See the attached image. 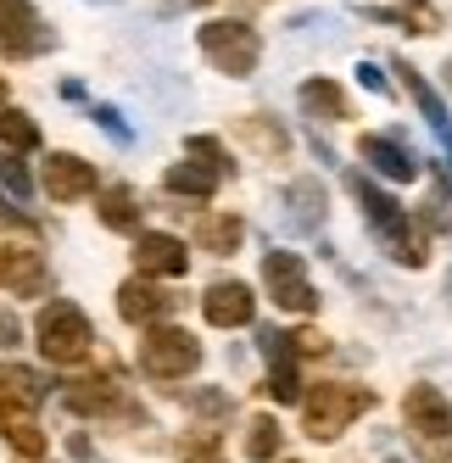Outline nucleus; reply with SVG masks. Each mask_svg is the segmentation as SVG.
<instances>
[{
	"label": "nucleus",
	"mask_w": 452,
	"mask_h": 463,
	"mask_svg": "<svg viewBox=\"0 0 452 463\" xmlns=\"http://www.w3.org/2000/svg\"><path fill=\"white\" fill-rule=\"evenodd\" d=\"M346 184H352V195L363 202V218H369L374 235L385 241V251H391L397 262H408V269H419V262H425V235H419V229L408 223L402 202H391V195H385L380 184H369L363 174H352Z\"/></svg>",
	"instance_id": "nucleus-1"
},
{
	"label": "nucleus",
	"mask_w": 452,
	"mask_h": 463,
	"mask_svg": "<svg viewBox=\"0 0 452 463\" xmlns=\"http://www.w3.org/2000/svg\"><path fill=\"white\" fill-rule=\"evenodd\" d=\"M34 335H40L45 363H61V369L84 363L89 346H95V329H89V318H84L79 302H45V313H40V324H34Z\"/></svg>",
	"instance_id": "nucleus-2"
},
{
	"label": "nucleus",
	"mask_w": 452,
	"mask_h": 463,
	"mask_svg": "<svg viewBox=\"0 0 452 463\" xmlns=\"http://www.w3.org/2000/svg\"><path fill=\"white\" fill-rule=\"evenodd\" d=\"M369 408H374V391H363V385H313L302 396V424H307L313 441H335Z\"/></svg>",
	"instance_id": "nucleus-3"
},
{
	"label": "nucleus",
	"mask_w": 452,
	"mask_h": 463,
	"mask_svg": "<svg viewBox=\"0 0 452 463\" xmlns=\"http://www.w3.org/2000/svg\"><path fill=\"white\" fill-rule=\"evenodd\" d=\"M140 363H146L151 380H184V374H196V363H202V341L190 335V329L151 324L146 341H140Z\"/></svg>",
	"instance_id": "nucleus-4"
},
{
	"label": "nucleus",
	"mask_w": 452,
	"mask_h": 463,
	"mask_svg": "<svg viewBox=\"0 0 452 463\" xmlns=\"http://www.w3.org/2000/svg\"><path fill=\"white\" fill-rule=\"evenodd\" d=\"M196 45H202V56L212 68L230 73V79H246L257 68V56H263V40H257L251 23H207L196 34Z\"/></svg>",
	"instance_id": "nucleus-5"
},
{
	"label": "nucleus",
	"mask_w": 452,
	"mask_h": 463,
	"mask_svg": "<svg viewBox=\"0 0 452 463\" xmlns=\"http://www.w3.org/2000/svg\"><path fill=\"white\" fill-rule=\"evenodd\" d=\"M263 285L285 313H313L318 307V290L307 285V269H302L297 251H268L263 257Z\"/></svg>",
	"instance_id": "nucleus-6"
},
{
	"label": "nucleus",
	"mask_w": 452,
	"mask_h": 463,
	"mask_svg": "<svg viewBox=\"0 0 452 463\" xmlns=\"http://www.w3.org/2000/svg\"><path fill=\"white\" fill-rule=\"evenodd\" d=\"M51 45H56V34L28 0H0V51L6 56H40Z\"/></svg>",
	"instance_id": "nucleus-7"
},
{
	"label": "nucleus",
	"mask_w": 452,
	"mask_h": 463,
	"mask_svg": "<svg viewBox=\"0 0 452 463\" xmlns=\"http://www.w3.org/2000/svg\"><path fill=\"white\" fill-rule=\"evenodd\" d=\"M251 313H257V296H251L240 279H218V285H207V296H202V318H207L212 329H240V324H251Z\"/></svg>",
	"instance_id": "nucleus-8"
},
{
	"label": "nucleus",
	"mask_w": 452,
	"mask_h": 463,
	"mask_svg": "<svg viewBox=\"0 0 452 463\" xmlns=\"http://www.w3.org/2000/svg\"><path fill=\"white\" fill-rule=\"evenodd\" d=\"M179 307V296L174 290H163V285H156V279H128L123 290H118V313L128 318V324H163L168 313Z\"/></svg>",
	"instance_id": "nucleus-9"
},
{
	"label": "nucleus",
	"mask_w": 452,
	"mask_h": 463,
	"mask_svg": "<svg viewBox=\"0 0 452 463\" xmlns=\"http://www.w3.org/2000/svg\"><path fill=\"white\" fill-rule=\"evenodd\" d=\"M402 413H408V424H413V436H436V441L452 436V402H447L436 385H413L408 402H402Z\"/></svg>",
	"instance_id": "nucleus-10"
},
{
	"label": "nucleus",
	"mask_w": 452,
	"mask_h": 463,
	"mask_svg": "<svg viewBox=\"0 0 452 463\" xmlns=\"http://www.w3.org/2000/svg\"><path fill=\"white\" fill-rule=\"evenodd\" d=\"M358 156L369 162V168L380 174V179H391V184H408V179H419V162L397 146V140H385V135H363L358 140Z\"/></svg>",
	"instance_id": "nucleus-11"
},
{
	"label": "nucleus",
	"mask_w": 452,
	"mask_h": 463,
	"mask_svg": "<svg viewBox=\"0 0 452 463\" xmlns=\"http://www.w3.org/2000/svg\"><path fill=\"white\" fill-rule=\"evenodd\" d=\"M135 262H140L146 279H151V274L179 279V274L190 269V251H184V241H174V235H140V241H135Z\"/></svg>",
	"instance_id": "nucleus-12"
},
{
	"label": "nucleus",
	"mask_w": 452,
	"mask_h": 463,
	"mask_svg": "<svg viewBox=\"0 0 452 463\" xmlns=\"http://www.w3.org/2000/svg\"><path fill=\"white\" fill-rule=\"evenodd\" d=\"M95 184V168L84 156H51L45 162V195H56V202H79V195H89Z\"/></svg>",
	"instance_id": "nucleus-13"
},
{
	"label": "nucleus",
	"mask_w": 452,
	"mask_h": 463,
	"mask_svg": "<svg viewBox=\"0 0 452 463\" xmlns=\"http://www.w3.org/2000/svg\"><path fill=\"white\" fill-rule=\"evenodd\" d=\"M397 73H402V84H408V95L419 101V112H425V123H430V135L441 140V151H447V162H452V118H447V107H441V95L419 79L408 61H397Z\"/></svg>",
	"instance_id": "nucleus-14"
},
{
	"label": "nucleus",
	"mask_w": 452,
	"mask_h": 463,
	"mask_svg": "<svg viewBox=\"0 0 452 463\" xmlns=\"http://www.w3.org/2000/svg\"><path fill=\"white\" fill-rule=\"evenodd\" d=\"M0 279L17 296H45L51 290V269L40 262V251H0Z\"/></svg>",
	"instance_id": "nucleus-15"
},
{
	"label": "nucleus",
	"mask_w": 452,
	"mask_h": 463,
	"mask_svg": "<svg viewBox=\"0 0 452 463\" xmlns=\"http://www.w3.org/2000/svg\"><path fill=\"white\" fill-rule=\"evenodd\" d=\"M235 135H240V146H246V151H257L263 162H274V156H285V151H290V135H285L274 118H263V112L240 118V123H235Z\"/></svg>",
	"instance_id": "nucleus-16"
},
{
	"label": "nucleus",
	"mask_w": 452,
	"mask_h": 463,
	"mask_svg": "<svg viewBox=\"0 0 452 463\" xmlns=\"http://www.w3.org/2000/svg\"><path fill=\"white\" fill-rule=\"evenodd\" d=\"M240 241H246V223L235 213H207V218H196V246L202 251L230 257V251H240Z\"/></svg>",
	"instance_id": "nucleus-17"
},
{
	"label": "nucleus",
	"mask_w": 452,
	"mask_h": 463,
	"mask_svg": "<svg viewBox=\"0 0 452 463\" xmlns=\"http://www.w3.org/2000/svg\"><path fill=\"white\" fill-rule=\"evenodd\" d=\"M45 402V380L34 369H23V363H0V408H34Z\"/></svg>",
	"instance_id": "nucleus-18"
},
{
	"label": "nucleus",
	"mask_w": 452,
	"mask_h": 463,
	"mask_svg": "<svg viewBox=\"0 0 452 463\" xmlns=\"http://www.w3.org/2000/svg\"><path fill=\"white\" fill-rule=\"evenodd\" d=\"M61 402H68L73 413H107V408L118 402V380H112V369H107V374H89V380H73L68 391H61Z\"/></svg>",
	"instance_id": "nucleus-19"
},
{
	"label": "nucleus",
	"mask_w": 452,
	"mask_h": 463,
	"mask_svg": "<svg viewBox=\"0 0 452 463\" xmlns=\"http://www.w3.org/2000/svg\"><path fill=\"white\" fill-rule=\"evenodd\" d=\"M101 223L118 229V235H140V195L128 190V184L101 190Z\"/></svg>",
	"instance_id": "nucleus-20"
},
{
	"label": "nucleus",
	"mask_w": 452,
	"mask_h": 463,
	"mask_svg": "<svg viewBox=\"0 0 452 463\" xmlns=\"http://www.w3.org/2000/svg\"><path fill=\"white\" fill-rule=\"evenodd\" d=\"M285 207H290V223L297 229H318L325 223V190H318V179H297L285 190Z\"/></svg>",
	"instance_id": "nucleus-21"
},
{
	"label": "nucleus",
	"mask_w": 452,
	"mask_h": 463,
	"mask_svg": "<svg viewBox=\"0 0 452 463\" xmlns=\"http://www.w3.org/2000/svg\"><path fill=\"white\" fill-rule=\"evenodd\" d=\"M302 112L318 118V123L346 118V95H341V84H330V79H307V84H302Z\"/></svg>",
	"instance_id": "nucleus-22"
},
{
	"label": "nucleus",
	"mask_w": 452,
	"mask_h": 463,
	"mask_svg": "<svg viewBox=\"0 0 452 463\" xmlns=\"http://www.w3.org/2000/svg\"><path fill=\"white\" fill-rule=\"evenodd\" d=\"M0 430H6V441H12L23 458H45V430L28 419L23 408H0Z\"/></svg>",
	"instance_id": "nucleus-23"
},
{
	"label": "nucleus",
	"mask_w": 452,
	"mask_h": 463,
	"mask_svg": "<svg viewBox=\"0 0 452 463\" xmlns=\"http://www.w3.org/2000/svg\"><path fill=\"white\" fill-rule=\"evenodd\" d=\"M223 174H212L207 162H179V168H168V190L174 195H196V202H207V195L218 190Z\"/></svg>",
	"instance_id": "nucleus-24"
},
{
	"label": "nucleus",
	"mask_w": 452,
	"mask_h": 463,
	"mask_svg": "<svg viewBox=\"0 0 452 463\" xmlns=\"http://www.w3.org/2000/svg\"><path fill=\"white\" fill-rule=\"evenodd\" d=\"M279 447H285V430H279L268 413H257V419L246 424V458H251V463H274Z\"/></svg>",
	"instance_id": "nucleus-25"
},
{
	"label": "nucleus",
	"mask_w": 452,
	"mask_h": 463,
	"mask_svg": "<svg viewBox=\"0 0 452 463\" xmlns=\"http://www.w3.org/2000/svg\"><path fill=\"white\" fill-rule=\"evenodd\" d=\"M0 146H6V151H40V128H34V118L17 112V107H6V112H0Z\"/></svg>",
	"instance_id": "nucleus-26"
},
{
	"label": "nucleus",
	"mask_w": 452,
	"mask_h": 463,
	"mask_svg": "<svg viewBox=\"0 0 452 463\" xmlns=\"http://www.w3.org/2000/svg\"><path fill=\"white\" fill-rule=\"evenodd\" d=\"M0 184H6V195H12L17 207L28 202V195H34V179H28V168H23L17 156H6V151H0Z\"/></svg>",
	"instance_id": "nucleus-27"
},
{
	"label": "nucleus",
	"mask_w": 452,
	"mask_h": 463,
	"mask_svg": "<svg viewBox=\"0 0 452 463\" xmlns=\"http://www.w3.org/2000/svg\"><path fill=\"white\" fill-rule=\"evenodd\" d=\"M190 156H202L212 174H230V151H223L212 135H190Z\"/></svg>",
	"instance_id": "nucleus-28"
},
{
	"label": "nucleus",
	"mask_w": 452,
	"mask_h": 463,
	"mask_svg": "<svg viewBox=\"0 0 452 463\" xmlns=\"http://www.w3.org/2000/svg\"><path fill=\"white\" fill-rule=\"evenodd\" d=\"M190 408L207 413V419H223V413H230V396H223V391H196V396H190Z\"/></svg>",
	"instance_id": "nucleus-29"
},
{
	"label": "nucleus",
	"mask_w": 452,
	"mask_h": 463,
	"mask_svg": "<svg viewBox=\"0 0 452 463\" xmlns=\"http://www.w3.org/2000/svg\"><path fill=\"white\" fill-rule=\"evenodd\" d=\"M95 123H101L112 140H123V146H128V123H123V118H118L112 107H95Z\"/></svg>",
	"instance_id": "nucleus-30"
},
{
	"label": "nucleus",
	"mask_w": 452,
	"mask_h": 463,
	"mask_svg": "<svg viewBox=\"0 0 452 463\" xmlns=\"http://www.w3.org/2000/svg\"><path fill=\"white\" fill-rule=\"evenodd\" d=\"M23 341V324H17V313H6L0 307V346H17Z\"/></svg>",
	"instance_id": "nucleus-31"
},
{
	"label": "nucleus",
	"mask_w": 452,
	"mask_h": 463,
	"mask_svg": "<svg viewBox=\"0 0 452 463\" xmlns=\"http://www.w3.org/2000/svg\"><path fill=\"white\" fill-rule=\"evenodd\" d=\"M358 79H363V90H374V95H385V90H391V84H385V73L374 68V61H363V68H358Z\"/></svg>",
	"instance_id": "nucleus-32"
},
{
	"label": "nucleus",
	"mask_w": 452,
	"mask_h": 463,
	"mask_svg": "<svg viewBox=\"0 0 452 463\" xmlns=\"http://www.w3.org/2000/svg\"><path fill=\"white\" fill-rule=\"evenodd\" d=\"M196 6H212V0H196Z\"/></svg>",
	"instance_id": "nucleus-33"
},
{
	"label": "nucleus",
	"mask_w": 452,
	"mask_h": 463,
	"mask_svg": "<svg viewBox=\"0 0 452 463\" xmlns=\"http://www.w3.org/2000/svg\"><path fill=\"white\" fill-rule=\"evenodd\" d=\"M0 95H6V79H0Z\"/></svg>",
	"instance_id": "nucleus-34"
},
{
	"label": "nucleus",
	"mask_w": 452,
	"mask_h": 463,
	"mask_svg": "<svg viewBox=\"0 0 452 463\" xmlns=\"http://www.w3.org/2000/svg\"><path fill=\"white\" fill-rule=\"evenodd\" d=\"M447 73H452V68H447Z\"/></svg>",
	"instance_id": "nucleus-35"
}]
</instances>
